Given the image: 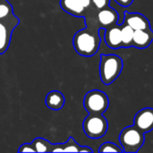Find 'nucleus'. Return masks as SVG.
<instances>
[{"mask_svg": "<svg viewBox=\"0 0 153 153\" xmlns=\"http://www.w3.org/2000/svg\"><path fill=\"white\" fill-rule=\"evenodd\" d=\"M98 10L91 5L85 16L86 27L78 30L73 39V45L80 56L90 57L94 56L100 49L101 43V35L100 33V26L97 21Z\"/></svg>", "mask_w": 153, "mask_h": 153, "instance_id": "nucleus-1", "label": "nucleus"}, {"mask_svg": "<svg viewBox=\"0 0 153 153\" xmlns=\"http://www.w3.org/2000/svg\"><path fill=\"white\" fill-rule=\"evenodd\" d=\"M123 67V59L119 56L102 54L100 56V75L101 82L105 85H110L119 77Z\"/></svg>", "mask_w": 153, "mask_h": 153, "instance_id": "nucleus-2", "label": "nucleus"}, {"mask_svg": "<svg viewBox=\"0 0 153 153\" xmlns=\"http://www.w3.org/2000/svg\"><path fill=\"white\" fill-rule=\"evenodd\" d=\"M144 133L140 131L134 126L124 128L119 134V142L124 152H138L144 144Z\"/></svg>", "mask_w": 153, "mask_h": 153, "instance_id": "nucleus-3", "label": "nucleus"}, {"mask_svg": "<svg viewBox=\"0 0 153 153\" xmlns=\"http://www.w3.org/2000/svg\"><path fill=\"white\" fill-rule=\"evenodd\" d=\"M84 134L91 139L103 137L108 129V122L103 114H89L82 123Z\"/></svg>", "mask_w": 153, "mask_h": 153, "instance_id": "nucleus-4", "label": "nucleus"}, {"mask_svg": "<svg viewBox=\"0 0 153 153\" xmlns=\"http://www.w3.org/2000/svg\"><path fill=\"white\" fill-rule=\"evenodd\" d=\"M109 106L108 95L100 90H92L86 93L83 99V107L89 114H103Z\"/></svg>", "mask_w": 153, "mask_h": 153, "instance_id": "nucleus-5", "label": "nucleus"}, {"mask_svg": "<svg viewBox=\"0 0 153 153\" xmlns=\"http://www.w3.org/2000/svg\"><path fill=\"white\" fill-rule=\"evenodd\" d=\"M19 19L12 16L0 20V55H3L9 48L13 29L19 24Z\"/></svg>", "mask_w": 153, "mask_h": 153, "instance_id": "nucleus-6", "label": "nucleus"}, {"mask_svg": "<svg viewBox=\"0 0 153 153\" xmlns=\"http://www.w3.org/2000/svg\"><path fill=\"white\" fill-rule=\"evenodd\" d=\"M134 126L144 134L153 130V108H144L139 110L134 116Z\"/></svg>", "mask_w": 153, "mask_h": 153, "instance_id": "nucleus-7", "label": "nucleus"}, {"mask_svg": "<svg viewBox=\"0 0 153 153\" xmlns=\"http://www.w3.org/2000/svg\"><path fill=\"white\" fill-rule=\"evenodd\" d=\"M118 19V13L110 6L98 10L97 12V21L101 29L106 30L117 24Z\"/></svg>", "mask_w": 153, "mask_h": 153, "instance_id": "nucleus-8", "label": "nucleus"}, {"mask_svg": "<svg viewBox=\"0 0 153 153\" xmlns=\"http://www.w3.org/2000/svg\"><path fill=\"white\" fill-rule=\"evenodd\" d=\"M129 25L134 30H147L152 28L151 22L143 14L140 13H129L125 12L124 13V22Z\"/></svg>", "mask_w": 153, "mask_h": 153, "instance_id": "nucleus-9", "label": "nucleus"}, {"mask_svg": "<svg viewBox=\"0 0 153 153\" xmlns=\"http://www.w3.org/2000/svg\"><path fill=\"white\" fill-rule=\"evenodd\" d=\"M104 39L107 46L110 48L117 49L123 48L121 24H116L106 29L104 31Z\"/></svg>", "mask_w": 153, "mask_h": 153, "instance_id": "nucleus-10", "label": "nucleus"}, {"mask_svg": "<svg viewBox=\"0 0 153 153\" xmlns=\"http://www.w3.org/2000/svg\"><path fill=\"white\" fill-rule=\"evenodd\" d=\"M153 41V30L152 28L147 30H134L133 36V47L143 49L151 46Z\"/></svg>", "mask_w": 153, "mask_h": 153, "instance_id": "nucleus-11", "label": "nucleus"}, {"mask_svg": "<svg viewBox=\"0 0 153 153\" xmlns=\"http://www.w3.org/2000/svg\"><path fill=\"white\" fill-rule=\"evenodd\" d=\"M61 8L75 17H84L89 8L84 7L78 0H60Z\"/></svg>", "mask_w": 153, "mask_h": 153, "instance_id": "nucleus-12", "label": "nucleus"}, {"mask_svg": "<svg viewBox=\"0 0 153 153\" xmlns=\"http://www.w3.org/2000/svg\"><path fill=\"white\" fill-rule=\"evenodd\" d=\"M65 103V96L58 91H51L46 97V105L48 108L54 111L60 110Z\"/></svg>", "mask_w": 153, "mask_h": 153, "instance_id": "nucleus-13", "label": "nucleus"}, {"mask_svg": "<svg viewBox=\"0 0 153 153\" xmlns=\"http://www.w3.org/2000/svg\"><path fill=\"white\" fill-rule=\"evenodd\" d=\"M121 33H122L123 48H131V47H133L134 30L129 25L123 22L121 24Z\"/></svg>", "mask_w": 153, "mask_h": 153, "instance_id": "nucleus-14", "label": "nucleus"}, {"mask_svg": "<svg viewBox=\"0 0 153 153\" xmlns=\"http://www.w3.org/2000/svg\"><path fill=\"white\" fill-rule=\"evenodd\" d=\"M35 152H52L53 144L44 138H35L31 143Z\"/></svg>", "mask_w": 153, "mask_h": 153, "instance_id": "nucleus-15", "label": "nucleus"}, {"mask_svg": "<svg viewBox=\"0 0 153 153\" xmlns=\"http://www.w3.org/2000/svg\"><path fill=\"white\" fill-rule=\"evenodd\" d=\"M62 152H80L81 145L78 144L73 137H70L67 142L61 143Z\"/></svg>", "mask_w": 153, "mask_h": 153, "instance_id": "nucleus-16", "label": "nucleus"}, {"mask_svg": "<svg viewBox=\"0 0 153 153\" xmlns=\"http://www.w3.org/2000/svg\"><path fill=\"white\" fill-rule=\"evenodd\" d=\"M13 14V7L6 0H0V20L5 19Z\"/></svg>", "mask_w": 153, "mask_h": 153, "instance_id": "nucleus-17", "label": "nucleus"}, {"mask_svg": "<svg viewBox=\"0 0 153 153\" xmlns=\"http://www.w3.org/2000/svg\"><path fill=\"white\" fill-rule=\"evenodd\" d=\"M99 152H124L122 147L117 146L114 143L107 142L100 145Z\"/></svg>", "mask_w": 153, "mask_h": 153, "instance_id": "nucleus-18", "label": "nucleus"}, {"mask_svg": "<svg viewBox=\"0 0 153 153\" xmlns=\"http://www.w3.org/2000/svg\"><path fill=\"white\" fill-rule=\"evenodd\" d=\"M91 4L97 10H100L102 8L109 6L110 0H91Z\"/></svg>", "mask_w": 153, "mask_h": 153, "instance_id": "nucleus-19", "label": "nucleus"}, {"mask_svg": "<svg viewBox=\"0 0 153 153\" xmlns=\"http://www.w3.org/2000/svg\"><path fill=\"white\" fill-rule=\"evenodd\" d=\"M18 152H35V150L32 147L31 143H24L20 146Z\"/></svg>", "mask_w": 153, "mask_h": 153, "instance_id": "nucleus-20", "label": "nucleus"}, {"mask_svg": "<svg viewBox=\"0 0 153 153\" xmlns=\"http://www.w3.org/2000/svg\"><path fill=\"white\" fill-rule=\"evenodd\" d=\"M115 1L117 4H118L119 5H121L123 7H128L133 4V2L134 0H115Z\"/></svg>", "mask_w": 153, "mask_h": 153, "instance_id": "nucleus-21", "label": "nucleus"}, {"mask_svg": "<svg viewBox=\"0 0 153 153\" xmlns=\"http://www.w3.org/2000/svg\"><path fill=\"white\" fill-rule=\"evenodd\" d=\"M78 1H79L84 7H86V8H89L90 6L92 5L91 0H78Z\"/></svg>", "mask_w": 153, "mask_h": 153, "instance_id": "nucleus-22", "label": "nucleus"}, {"mask_svg": "<svg viewBox=\"0 0 153 153\" xmlns=\"http://www.w3.org/2000/svg\"><path fill=\"white\" fill-rule=\"evenodd\" d=\"M80 152H93V150L88 146H82Z\"/></svg>", "mask_w": 153, "mask_h": 153, "instance_id": "nucleus-23", "label": "nucleus"}]
</instances>
